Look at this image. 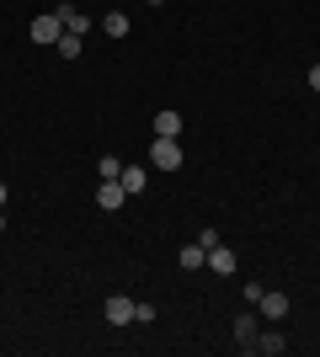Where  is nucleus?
Returning a JSON list of instances; mask_svg holds the SVG:
<instances>
[{
    "label": "nucleus",
    "mask_w": 320,
    "mask_h": 357,
    "mask_svg": "<svg viewBox=\"0 0 320 357\" xmlns=\"http://www.w3.org/2000/svg\"><path fill=\"white\" fill-rule=\"evenodd\" d=\"M150 160H155V171H182V144L176 139H155V149H150Z\"/></svg>",
    "instance_id": "obj_2"
},
{
    "label": "nucleus",
    "mask_w": 320,
    "mask_h": 357,
    "mask_svg": "<svg viewBox=\"0 0 320 357\" xmlns=\"http://www.w3.org/2000/svg\"><path fill=\"white\" fill-rule=\"evenodd\" d=\"M208 267L219 272V278H235V267H241V256H235V251L224 245V240H219V245L208 251Z\"/></svg>",
    "instance_id": "obj_6"
},
{
    "label": "nucleus",
    "mask_w": 320,
    "mask_h": 357,
    "mask_svg": "<svg viewBox=\"0 0 320 357\" xmlns=\"http://www.w3.org/2000/svg\"><path fill=\"white\" fill-rule=\"evenodd\" d=\"M257 314L267 320V326H277V320L289 314V294H273V288H267V294L257 298Z\"/></svg>",
    "instance_id": "obj_3"
},
{
    "label": "nucleus",
    "mask_w": 320,
    "mask_h": 357,
    "mask_svg": "<svg viewBox=\"0 0 320 357\" xmlns=\"http://www.w3.org/2000/svg\"><path fill=\"white\" fill-rule=\"evenodd\" d=\"M54 48H59L64 59H80V48H86V43H80L75 32H64V38H59V43H54Z\"/></svg>",
    "instance_id": "obj_15"
},
{
    "label": "nucleus",
    "mask_w": 320,
    "mask_h": 357,
    "mask_svg": "<svg viewBox=\"0 0 320 357\" xmlns=\"http://www.w3.org/2000/svg\"><path fill=\"white\" fill-rule=\"evenodd\" d=\"M0 229H6V219H0Z\"/></svg>",
    "instance_id": "obj_21"
},
{
    "label": "nucleus",
    "mask_w": 320,
    "mask_h": 357,
    "mask_svg": "<svg viewBox=\"0 0 320 357\" xmlns=\"http://www.w3.org/2000/svg\"><path fill=\"white\" fill-rule=\"evenodd\" d=\"M102 314L112 320V326H134V298H123V294H112L102 304Z\"/></svg>",
    "instance_id": "obj_5"
},
{
    "label": "nucleus",
    "mask_w": 320,
    "mask_h": 357,
    "mask_svg": "<svg viewBox=\"0 0 320 357\" xmlns=\"http://www.w3.org/2000/svg\"><path fill=\"white\" fill-rule=\"evenodd\" d=\"M123 192H128V197H139V192H144V187H150V176H144V165H123Z\"/></svg>",
    "instance_id": "obj_10"
},
{
    "label": "nucleus",
    "mask_w": 320,
    "mask_h": 357,
    "mask_svg": "<svg viewBox=\"0 0 320 357\" xmlns=\"http://www.w3.org/2000/svg\"><path fill=\"white\" fill-rule=\"evenodd\" d=\"M6 197H11V187H6V181H0V208H6Z\"/></svg>",
    "instance_id": "obj_19"
},
{
    "label": "nucleus",
    "mask_w": 320,
    "mask_h": 357,
    "mask_svg": "<svg viewBox=\"0 0 320 357\" xmlns=\"http://www.w3.org/2000/svg\"><path fill=\"white\" fill-rule=\"evenodd\" d=\"M198 245H203V251H213V245H219V229H213V224H203V235H198Z\"/></svg>",
    "instance_id": "obj_17"
},
{
    "label": "nucleus",
    "mask_w": 320,
    "mask_h": 357,
    "mask_svg": "<svg viewBox=\"0 0 320 357\" xmlns=\"http://www.w3.org/2000/svg\"><path fill=\"white\" fill-rule=\"evenodd\" d=\"M150 6H160V0H150Z\"/></svg>",
    "instance_id": "obj_20"
},
{
    "label": "nucleus",
    "mask_w": 320,
    "mask_h": 357,
    "mask_svg": "<svg viewBox=\"0 0 320 357\" xmlns=\"http://www.w3.org/2000/svg\"><path fill=\"white\" fill-rule=\"evenodd\" d=\"M54 16L64 22V32H75V38H86L91 32V16L86 11H75V6H54Z\"/></svg>",
    "instance_id": "obj_8"
},
{
    "label": "nucleus",
    "mask_w": 320,
    "mask_h": 357,
    "mask_svg": "<svg viewBox=\"0 0 320 357\" xmlns=\"http://www.w3.org/2000/svg\"><path fill=\"white\" fill-rule=\"evenodd\" d=\"M59 38H64V22L54 11H48V16H32V43H59Z\"/></svg>",
    "instance_id": "obj_4"
},
{
    "label": "nucleus",
    "mask_w": 320,
    "mask_h": 357,
    "mask_svg": "<svg viewBox=\"0 0 320 357\" xmlns=\"http://www.w3.org/2000/svg\"><path fill=\"white\" fill-rule=\"evenodd\" d=\"M310 91H320V64H310Z\"/></svg>",
    "instance_id": "obj_18"
},
{
    "label": "nucleus",
    "mask_w": 320,
    "mask_h": 357,
    "mask_svg": "<svg viewBox=\"0 0 320 357\" xmlns=\"http://www.w3.org/2000/svg\"><path fill=\"white\" fill-rule=\"evenodd\" d=\"M182 128H187L182 112H171V107L160 112V118H155V139H182Z\"/></svg>",
    "instance_id": "obj_9"
},
{
    "label": "nucleus",
    "mask_w": 320,
    "mask_h": 357,
    "mask_svg": "<svg viewBox=\"0 0 320 357\" xmlns=\"http://www.w3.org/2000/svg\"><path fill=\"white\" fill-rule=\"evenodd\" d=\"M123 203H128V192H123V181H102V187H96V208L118 213Z\"/></svg>",
    "instance_id": "obj_7"
},
{
    "label": "nucleus",
    "mask_w": 320,
    "mask_h": 357,
    "mask_svg": "<svg viewBox=\"0 0 320 357\" xmlns=\"http://www.w3.org/2000/svg\"><path fill=\"white\" fill-rule=\"evenodd\" d=\"M102 27H107V38H128V16H123V11H107Z\"/></svg>",
    "instance_id": "obj_13"
},
{
    "label": "nucleus",
    "mask_w": 320,
    "mask_h": 357,
    "mask_svg": "<svg viewBox=\"0 0 320 357\" xmlns=\"http://www.w3.org/2000/svg\"><path fill=\"white\" fill-rule=\"evenodd\" d=\"M283 347H289V342H283V331H261V336H257V352H267V357H277V352H283Z\"/></svg>",
    "instance_id": "obj_12"
},
{
    "label": "nucleus",
    "mask_w": 320,
    "mask_h": 357,
    "mask_svg": "<svg viewBox=\"0 0 320 357\" xmlns=\"http://www.w3.org/2000/svg\"><path fill=\"white\" fill-rule=\"evenodd\" d=\"M176 261H182L187 272H198V267H208V251H203L198 240H192V245H182V251H176Z\"/></svg>",
    "instance_id": "obj_11"
},
{
    "label": "nucleus",
    "mask_w": 320,
    "mask_h": 357,
    "mask_svg": "<svg viewBox=\"0 0 320 357\" xmlns=\"http://www.w3.org/2000/svg\"><path fill=\"white\" fill-rule=\"evenodd\" d=\"M96 176H102V181H118V176H123L118 155H102V160H96Z\"/></svg>",
    "instance_id": "obj_14"
},
{
    "label": "nucleus",
    "mask_w": 320,
    "mask_h": 357,
    "mask_svg": "<svg viewBox=\"0 0 320 357\" xmlns=\"http://www.w3.org/2000/svg\"><path fill=\"white\" fill-rule=\"evenodd\" d=\"M257 336H261V314L245 304V314H235V342H241V352H257Z\"/></svg>",
    "instance_id": "obj_1"
},
{
    "label": "nucleus",
    "mask_w": 320,
    "mask_h": 357,
    "mask_svg": "<svg viewBox=\"0 0 320 357\" xmlns=\"http://www.w3.org/2000/svg\"><path fill=\"white\" fill-rule=\"evenodd\" d=\"M134 326H155V304H134Z\"/></svg>",
    "instance_id": "obj_16"
}]
</instances>
